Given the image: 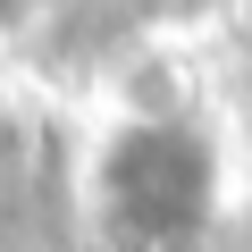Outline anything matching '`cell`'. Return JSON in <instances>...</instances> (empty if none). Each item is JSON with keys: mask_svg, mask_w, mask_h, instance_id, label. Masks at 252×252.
Returning a JSON list of instances; mask_svg holds the SVG:
<instances>
[{"mask_svg": "<svg viewBox=\"0 0 252 252\" xmlns=\"http://www.w3.org/2000/svg\"><path fill=\"white\" fill-rule=\"evenodd\" d=\"M93 193H101L109 227L135 252L177 244V235H210L219 152H210L202 126H185V118H126L118 135L101 143V160H93Z\"/></svg>", "mask_w": 252, "mask_h": 252, "instance_id": "1", "label": "cell"}, {"mask_svg": "<svg viewBox=\"0 0 252 252\" xmlns=\"http://www.w3.org/2000/svg\"><path fill=\"white\" fill-rule=\"evenodd\" d=\"M152 252H210V235H177V244H152Z\"/></svg>", "mask_w": 252, "mask_h": 252, "instance_id": "2", "label": "cell"}, {"mask_svg": "<svg viewBox=\"0 0 252 252\" xmlns=\"http://www.w3.org/2000/svg\"><path fill=\"white\" fill-rule=\"evenodd\" d=\"M17 9H26V0H0V17H17Z\"/></svg>", "mask_w": 252, "mask_h": 252, "instance_id": "3", "label": "cell"}]
</instances>
